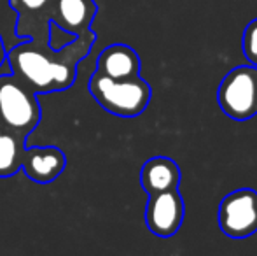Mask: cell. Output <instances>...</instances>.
Instances as JSON below:
<instances>
[{
  "label": "cell",
  "instance_id": "7a4b0ae2",
  "mask_svg": "<svg viewBox=\"0 0 257 256\" xmlns=\"http://www.w3.org/2000/svg\"><path fill=\"white\" fill-rule=\"evenodd\" d=\"M89 93L102 109L119 118H137L147 109L153 90L140 75L112 79L95 70L89 79Z\"/></svg>",
  "mask_w": 257,
  "mask_h": 256
},
{
  "label": "cell",
  "instance_id": "8fae6325",
  "mask_svg": "<svg viewBox=\"0 0 257 256\" xmlns=\"http://www.w3.org/2000/svg\"><path fill=\"white\" fill-rule=\"evenodd\" d=\"M180 179H182L180 167L168 156L149 158L140 170V185L147 195L177 190Z\"/></svg>",
  "mask_w": 257,
  "mask_h": 256
},
{
  "label": "cell",
  "instance_id": "6da1fadb",
  "mask_svg": "<svg viewBox=\"0 0 257 256\" xmlns=\"http://www.w3.org/2000/svg\"><path fill=\"white\" fill-rule=\"evenodd\" d=\"M95 32L88 30L68 41L60 49L46 42L28 41L7 51V62L14 75L27 82L37 95L68 90L77 77V65L89 55L95 44Z\"/></svg>",
  "mask_w": 257,
  "mask_h": 256
},
{
  "label": "cell",
  "instance_id": "4fadbf2b",
  "mask_svg": "<svg viewBox=\"0 0 257 256\" xmlns=\"http://www.w3.org/2000/svg\"><path fill=\"white\" fill-rule=\"evenodd\" d=\"M241 49H243L247 62L257 67V18L245 28L243 37H241Z\"/></svg>",
  "mask_w": 257,
  "mask_h": 256
},
{
  "label": "cell",
  "instance_id": "5b68a950",
  "mask_svg": "<svg viewBox=\"0 0 257 256\" xmlns=\"http://www.w3.org/2000/svg\"><path fill=\"white\" fill-rule=\"evenodd\" d=\"M219 226L231 239H245L257 232V192L240 188L220 200Z\"/></svg>",
  "mask_w": 257,
  "mask_h": 256
},
{
  "label": "cell",
  "instance_id": "3957f363",
  "mask_svg": "<svg viewBox=\"0 0 257 256\" xmlns=\"http://www.w3.org/2000/svg\"><path fill=\"white\" fill-rule=\"evenodd\" d=\"M41 121L37 93L18 75H0V125L21 137L34 133Z\"/></svg>",
  "mask_w": 257,
  "mask_h": 256
},
{
  "label": "cell",
  "instance_id": "9c48e42d",
  "mask_svg": "<svg viewBox=\"0 0 257 256\" xmlns=\"http://www.w3.org/2000/svg\"><path fill=\"white\" fill-rule=\"evenodd\" d=\"M65 167H67V156L60 147L27 146V156L21 168L34 183L48 185L63 174Z\"/></svg>",
  "mask_w": 257,
  "mask_h": 256
},
{
  "label": "cell",
  "instance_id": "5bb4252c",
  "mask_svg": "<svg viewBox=\"0 0 257 256\" xmlns=\"http://www.w3.org/2000/svg\"><path fill=\"white\" fill-rule=\"evenodd\" d=\"M6 58H7V51H6V46H4L2 37H0V67H2L4 62H6Z\"/></svg>",
  "mask_w": 257,
  "mask_h": 256
},
{
  "label": "cell",
  "instance_id": "277c9868",
  "mask_svg": "<svg viewBox=\"0 0 257 256\" xmlns=\"http://www.w3.org/2000/svg\"><path fill=\"white\" fill-rule=\"evenodd\" d=\"M217 102L222 113L234 121H247L257 114V67L240 65L226 74Z\"/></svg>",
  "mask_w": 257,
  "mask_h": 256
},
{
  "label": "cell",
  "instance_id": "52a82bcc",
  "mask_svg": "<svg viewBox=\"0 0 257 256\" xmlns=\"http://www.w3.org/2000/svg\"><path fill=\"white\" fill-rule=\"evenodd\" d=\"M9 6L18 14L16 34L20 37L49 44L53 0H9Z\"/></svg>",
  "mask_w": 257,
  "mask_h": 256
},
{
  "label": "cell",
  "instance_id": "ba28073f",
  "mask_svg": "<svg viewBox=\"0 0 257 256\" xmlns=\"http://www.w3.org/2000/svg\"><path fill=\"white\" fill-rule=\"evenodd\" d=\"M96 11L95 0H53L51 23L58 30L77 37L91 30Z\"/></svg>",
  "mask_w": 257,
  "mask_h": 256
},
{
  "label": "cell",
  "instance_id": "9a60e30c",
  "mask_svg": "<svg viewBox=\"0 0 257 256\" xmlns=\"http://www.w3.org/2000/svg\"><path fill=\"white\" fill-rule=\"evenodd\" d=\"M2 128H4V127H2V125H0V132H2Z\"/></svg>",
  "mask_w": 257,
  "mask_h": 256
},
{
  "label": "cell",
  "instance_id": "8992f818",
  "mask_svg": "<svg viewBox=\"0 0 257 256\" xmlns=\"http://www.w3.org/2000/svg\"><path fill=\"white\" fill-rule=\"evenodd\" d=\"M186 205L179 188L149 195L146 205V225L154 235L172 237L180 230Z\"/></svg>",
  "mask_w": 257,
  "mask_h": 256
},
{
  "label": "cell",
  "instance_id": "7c38bea8",
  "mask_svg": "<svg viewBox=\"0 0 257 256\" xmlns=\"http://www.w3.org/2000/svg\"><path fill=\"white\" fill-rule=\"evenodd\" d=\"M27 156V137L2 128L0 132V179L13 178L23 167Z\"/></svg>",
  "mask_w": 257,
  "mask_h": 256
},
{
  "label": "cell",
  "instance_id": "30bf717a",
  "mask_svg": "<svg viewBox=\"0 0 257 256\" xmlns=\"http://www.w3.org/2000/svg\"><path fill=\"white\" fill-rule=\"evenodd\" d=\"M140 56L126 44H110L98 55L96 72L112 79H130L140 75Z\"/></svg>",
  "mask_w": 257,
  "mask_h": 256
}]
</instances>
